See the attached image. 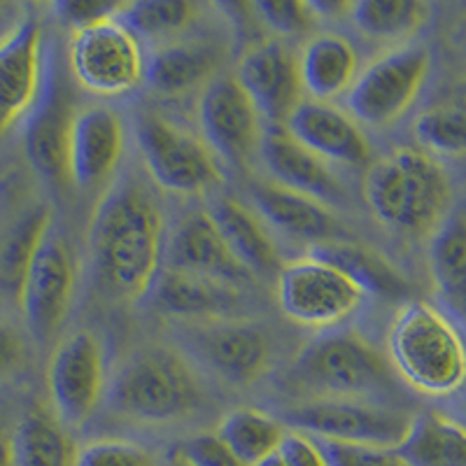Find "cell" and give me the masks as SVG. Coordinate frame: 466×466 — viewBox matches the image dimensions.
Wrapping results in <instances>:
<instances>
[{
  "mask_svg": "<svg viewBox=\"0 0 466 466\" xmlns=\"http://www.w3.org/2000/svg\"><path fill=\"white\" fill-rule=\"evenodd\" d=\"M166 219L159 201L136 175L112 180L94 208L89 249L96 278L127 301L149 297L166 257Z\"/></svg>",
  "mask_w": 466,
  "mask_h": 466,
  "instance_id": "1",
  "label": "cell"
},
{
  "mask_svg": "<svg viewBox=\"0 0 466 466\" xmlns=\"http://www.w3.org/2000/svg\"><path fill=\"white\" fill-rule=\"evenodd\" d=\"M364 201L390 231L424 236L451 218L452 182L436 157L401 145L369 166Z\"/></svg>",
  "mask_w": 466,
  "mask_h": 466,
  "instance_id": "2",
  "label": "cell"
},
{
  "mask_svg": "<svg viewBox=\"0 0 466 466\" xmlns=\"http://www.w3.org/2000/svg\"><path fill=\"white\" fill-rule=\"evenodd\" d=\"M394 373L410 390L448 399L466 387V334L455 319L427 301H408L387 331Z\"/></svg>",
  "mask_w": 466,
  "mask_h": 466,
  "instance_id": "3",
  "label": "cell"
},
{
  "mask_svg": "<svg viewBox=\"0 0 466 466\" xmlns=\"http://www.w3.org/2000/svg\"><path fill=\"white\" fill-rule=\"evenodd\" d=\"M110 406L138 424H173L203 406L197 369L168 345H145L122 361L110 382Z\"/></svg>",
  "mask_w": 466,
  "mask_h": 466,
  "instance_id": "4",
  "label": "cell"
},
{
  "mask_svg": "<svg viewBox=\"0 0 466 466\" xmlns=\"http://www.w3.org/2000/svg\"><path fill=\"white\" fill-rule=\"evenodd\" d=\"M291 380L318 399L366 401L385 394L392 378L382 355L360 334L319 336L299 352Z\"/></svg>",
  "mask_w": 466,
  "mask_h": 466,
  "instance_id": "5",
  "label": "cell"
},
{
  "mask_svg": "<svg viewBox=\"0 0 466 466\" xmlns=\"http://www.w3.org/2000/svg\"><path fill=\"white\" fill-rule=\"evenodd\" d=\"M136 143L149 177L170 194L203 197L224 185L222 164L210 145L161 112H140Z\"/></svg>",
  "mask_w": 466,
  "mask_h": 466,
  "instance_id": "6",
  "label": "cell"
},
{
  "mask_svg": "<svg viewBox=\"0 0 466 466\" xmlns=\"http://www.w3.org/2000/svg\"><path fill=\"white\" fill-rule=\"evenodd\" d=\"M369 294L339 266L308 252L278 273V306L303 329H336L360 313Z\"/></svg>",
  "mask_w": 466,
  "mask_h": 466,
  "instance_id": "7",
  "label": "cell"
},
{
  "mask_svg": "<svg viewBox=\"0 0 466 466\" xmlns=\"http://www.w3.org/2000/svg\"><path fill=\"white\" fill-rule=\"evenodd\" d=\"M70 68L82 89L101 98H122L147 82L143 43L116 15L73 31Z\"/></svg>",
  "mask_w": 466,
  "mask_h": 466,
  "instance_id": "8",
  "label": "cell"
},
{
  "mask_svg": "<svg viewBox=\"0 0 466 466\" xmlns=\"http://www.w3.org/2000/svg\"><path fill=\"white\" fill-rule=\"evenodd\" d=\"M431 54L422 45H399L376 56L348 91L350 116L373 128L392 127L415 106L430 80Z\"/></svg>",
  "mask_w": 466,
  "mask_h": 466,
  "instance_id": "9",
  "label": "cell"
},
{
  "mask_svg": "<svg viewBox=\"0 0 466 466\" xmlns=\"http://www.w3.org/2000/svg\"><path fill=\"white\" fill-rule=\"evenodd\" d=\"M408 415L392 408L350 399H313L285 410V424L322 441L371 445L394 451L410 427Z\"/></svg>",
  "mask_w": 466,
  "mask_h": 466,
  "instance_id": "10",
  "label": "cell"
},
{
  "mask_svg": "<svg viewBox=\"0 0 466 466\" xmlns=\"http://www.w3.org/2000/svg\"><path fill=\"white\" fill-rule=\"evenodd\" d=\"M49 397L56 418L80 427L98 410L107 390L106 350L91 331H75L54 350L47 369Z\"/></svg>",
  "mask_w": 466,
  "mask_h": 466,
  "instance_id": "11",
  "label": "cell"
},
{
  "mask_svg": "<svg viewBox=\"0 0 466 466\" xmlns=\"http://www.w3.org/2000/svg\"><path fill=\"white\" fill-rule=\"evenodd\" d=\"M197 119L201 138L228 164H245L261 147L264 119L236 75H219L201 91Z\"/></svg>",
  "mask_w": 466,
  "mask_h": 466,
  "instance_id": "12",
  "label": "cell"
},
{
  "mask_svg": "<svg viewBox=\"0 0 466 466\" xmlns=\"http://www.w3.org/2000/svg\"><path fill=\"white\" fill-rule=\"evenodd\" d=\"M75 280L77 273L68 243L56 233H49L16 299L33 339L47 343L61 329L73 303Z\"/></svg>",
  "mask_w": 466,
  "mask_h": 466,
  "instance_id": "13",
  "label": "cell"
},
{
  "mask_svg": "<svg viewBox=\"0 0 466 466\" xmlns=\"http://www.w3.org/2000/svg\"><path fill=\"white\" fill-rule=\"evenodd\" d=\"M191 350L215 376L231 385H252L270 369L273 348L264 329L240 319L206 322L189 334Z\"/></svg>",
  "mask_w": 466,
  "mask_h": 466,
  "instance_id": "14",
  "label": "cell"
},
{
  "mask_svg": "<svg viewBox=\"0 0 466 466\" xmlns=\"http://www.w3.org/2000/svg\"><path fill=\"white\" fill-rule=\"evenodd\" d=\"M236 80L268 127H285L303 101L299 56L278 40H266L248 49L240 58Z\"/></svg>",
  "mask_w": 466,
  "mask_h": 466,
  "instance_id": "15",
  "label": "cell"
},
{
  "mask_svg": "<svg viewBox=\"0 0 466 466\" xmlns=\"http://www.w3.org/2000/svg\"><path fill=\"white\" fill-rule=\"evenodd\" d=\"M43 86V26L28 16L0 37V138L37 106Z\"/></svg>",
  "mask_w": 466,
  "mask_h": 466,
  "instance_id": "16",
  "label": "cell"
},
{
  "mask_svg": "<svg viewBox=\"0 0 466 466\" xmlns=\"http://www.w3.org/2000/svg\"><path fill=\"white\" fill-rule=\"evenodd\" d=\"M127 149V124L107 106H86L73 115L68 138L70 185L80 189L106 185Z\"/></svg>",
  "mask_w": 466,
  "mask_h": 466,
  "instance_id": "17",
  "label": "cell"
},
{
  "mask_svg": "<svg viewBox=\"0 0 466 466\" xmlns=\"http://www.w3.org/2000/svg\"><path fill=\"white\" fill-rule=\"evenodd\" d=\"M168 270L208 278L224 285L240 287L252 278L248 268L233 257L218 222L210 212H191L170 233L166 245Z\"/></svg>",
  "mask_w": 466,
  "mask_h": 466,
  "instance_id": "18",
  "label": "cell"
},
{
  "mask_svg": "<svg viewBox=\"0 0 466 466\" xmlns=\"http://www.w3.org/2000/svg\"><path fill=\"white\" fill-rule=\"evenodd\" d=\"M291 138L318 154L319 159L340 166H366L371 161V143L350 112L331 103L303 98L285 124Z\"/></svg>",
  "mask_w": 466,
  "mask_h": 466,
  "instance_id": "19",
  "label": "cell"
},
{
  "mask_svg": "<svg viewBox=\"0 0 466 466\" xmlns=\"http://www.w3.org/2000/svg\"><path fill=\"white\" fill-rule=\"evenodd\" d=\"M261 161L273 182L331 206L343 203L348 191L331 166L318 154L299 145L285 127H266L261 138Z\"/></svg>",
  "mask_w": 466,
  "mask_h": 466,
  "instance_id": "20",
  "label": "cell"
},
{
  "mask_svg": "<svg viewBox=\"0 0 466 466\" xmlns=\"http://www.w3.org/2000/svg\"><path fill=\"white\" fill-rule=\"evenodd\" d=\"M224 47L210 37H173L147 56V82L159 96H182L218 80Z\"/></svg>",
  "mask_w": 466,
  "mask_h": 466,
  "instance_id": "21",
  "label": "cell"
},
{
  "mask_svg": "<svg viewBox=\"0 0 466 466\" xmlns=\"http://www.w3.org/2000/svg\"><path fill=\"white\" fill-rule=\"evenodd\" d=\"M70 115L61 91L49 80L45 98H40L33 110L24 133V147L33 170L54 189H64L70 185L68 173V138Z\"/></svg>",
  "mask_w": 466,
  "mask_h": 466,
  "instance_id": "22",
  "label": "cell"
},
{
  "mask_svg": "<svg viewBox=\"0 0 466 466\" xmlns=\"http://www.w3.org/2000/svg\"><path fill=\"white\" fill-rule=\"evenodd\" d=\"M252 201L264 222L273 224L287 236L313 240L315 245L339 240L343 228L324 203L291 191L276 182L252 187Z\"/></svg>",
  "mask_w": 466,
  "mask_h": 466,
  "instance_id": "23",
  "label": "cell"
},
{
  "mask_svg": "<svg viewBox=\"0 0 466 466\" xmlns=\"http://www.w3.org/2000/svg\"><path fill=\"white\" fill-rule=\"evenodd\" d=\"M299 75L303 91L313 101H331L348 94L360 75V54L340 33H318L308 37L299 54Z\"/></svg>",
  "mask_w": 466,
  "mask_h": 466,
  "instance_id": "24",
  "label": "cell"
},
{
  "mask_svg": "<svg viewBox=\"0 0 466 466\" xmlns=\"http://www.w3.org/2000/svg\"><path fill=\"white\" fill-rule=\"evenodd\" d=\"M154 303L161 313L185 319H206L219 322L231 319L240 308L238 287L224 285L208 278L166 270L154 287Z\"/></svg>",
  "mask_w": 466,
  "mask_h": 466,
  "instance_id": "25",
  "label": "cell"
},
{
  "mask_svg": "<svg viewBox=\"0 0 466 466\" xmlns=\"http://www.w3.org/2000/svg\"><path fill=\"white\" fill-rule=\"evenodd\" d=\"M212 219L218 222L233 257L252 276H273L282 270V257L276 240L270 238L264 219L238 198H222L212 206Z\"/></svg>",
  "mask_w": 466,
  "mask_h": 466,
  "instance_id": "26",
  "label": "cell"
},
{
  "mask_svg": "<svg viewBox=\"0 0 466 466\" xmlns=\"http://www.w3.org/2000/svg\"><path fill=\"white\" fill-rule=\"evenodd\" d=\"M394 452L406 466H466V427L448 415L427 410L410 420Z\"/></svg>",
  "mask_w": 466,
  "mask_h": 466,
  "instance_id": "27",
  "label": "cell"
},
{
  "mask_svg": "<svg viewBox=\"0 0 466 466\" xmlns=\"http://www.w3.org/2000/svg\"><path fill=\"white\" fill-rule=\"evenodd\" d=\"M310 252L327 259L329 264L339 266L369 297H401L408 291L406 278L385 257L376 255L364 245L339 238L313 245Z\"/></svg>",
  "mask_w": 466,
  "mask_h": 466,
  "instance_id": "28",
  "label": "cell"
},
{
  "mask_svg": "<svg viewBox=\"0 0 466 466\" xmlns=\"http://www.w3.org/2000/svg\"><path fill=\"white\" fill-rule=\"evenodd\" d=\"M10 439L15 466H75L77 460V448L64 422L43 408L28 410Z\"/></svg>",
  "mask_w": 466,
  "mask_h": 466,
  "instance_id": "29",
  "label": "cell"
},
{
  "mask_svg": "<svg viewBox=\"0 0 466 466\" xmlns=\"http://www.w3.org/2000/svg\"><path fill=\"white\" fill-rule=\"evenodd\" d=\"M430 273L439 297L466 318V215H451L431 233Z\"/></svg>",
  "mask_w": 466,
  "mask_h": 466,
  "instance_id": "30",
  "label": "cell"
},
{
  "mask_svg": "<svg viewBox=\"0 0 466 466\" xmlns=\"http://www.w3.org/2000/svg\"><path fill=\"white\" fill-rule=\"evenodd\" d=\"M348 19L369 40H406L431 19V5L422 0H360L350 3Z\"/></svg>",
  "mask_w": 466,
  "mask_h": 466,
  "instance_id": "31",
  "label": "cell"
},
{
  "mask_svg": "<svg viewBox=\"0 0 466 466\" xmlns=\"http://www.w3.org/2000/svg\"><path fill=\"white\" fill-rule=\"evenodd\" d=\"M215 434L245 466H255L280 451L287 430L280 420L270 418L257 408H238L219 422Z\"/></svg>",
  "mask_w": 466,
  "mask_h": 466,
  "instance_id": "32",
  "label": "cell"
},
{
  "mask_svg": "<svg viewBox=\"0 0 466 466\" xmlns=\"http://www.w3.org/2000/svg\"><path fill=\"white\" fill-rule=\"evenodd\" d=\"M49 227H52V212L47 206H37L28 210L7 233L0 249V287L10 297L19 299L28 268L52 233Z\"/></svg>",
  "mask_w": 466,
  "mask_h": 466,
  "instance_id": "33",
  "label": "cell"
},
{
  "mask_svg": "<svg viewBox=\"0 0 466 466\" xmlns=\"http://www.w3.org/2000/svg\"><path fill=\"white\" fill-rule=\"evenodd\" d=\"M198 7L187 0H138L122 3L116 16L140 40H157V45L180 37L194 24Z\"/></svg>",
  "mask_w": 466,
  "mask_h": 466,
  "instance_id": "34",
  "label": "cell"
},
{
  "mask_svg": "<svg viewBox=\"0 0 466 466\" xmlns=\"http://www.w3.org/2000/svg\"><path fill=\"white\" fill-rule=\"evenodd\" d=\"M413 138L431 157H466V96L420 112Z\"/></svg>",
  "mask_w": 466,
  "mask_h": 466,
  "instance_id": "35",
  "label": "cell"
},
{
  "mask_svg": "<svg viewBox=\"0 0 466 466\" xmlns=\"http://www.w3.org/2000/svg\"><path fill=\"white\" fill-rule=\"evenodd\" d=\"M257 19L280 37H297L308 33L319 22L310 3L303 0H259L249 5Z\"/></svg>",
  "mask_w": 466,
  "mask_h": 466,
  "instance_id": "36",
  "label": "cell"
},
{
  "mask_svg": "<svg viewBox=\"0 0 466 466\" xmlns=\"http://www.w3.org/2000/svg\"><path fill=\"white\" fill-rule=\"evenodd\" d=\"M75 466H161V460L133 441L98 439L77 448Z\"/></svg>",
  "mask_w": 466,
  "mask_h": 466,
  "instance_id": "37",
  "label": "cell"
},
{
  "mask_svg": "<svg viewBox=\"0 0 466 466\" xmlns=\"http://www.w3.org/2000/svg\"><path fill=\"white\" fill-rule=\"evenodd\" d=\"M331 466H406L401 457L390 448H371V445H348L322 441Z\"/></svg>",
  "mask_w": 466,
  "mask_h": 466,
  "instance_id": "38",
  "label": "cell"
},
{
  "mask_svg": "<svg viewBox=\"0 0 466 466\" xmlns=\"http://www.w3.org/2000/svg\"><path fill=\"white\" fill-rule=\"evenodd\" d=\"M191 466H245L218 434H198L177 448Z\"/></svg>",
  "mask_w": 466,
  "mask_h": 466,
  "instance_id": "39",
  "label": "cell"
},
{
  "mask_svg": "<svg viewBox=\"0 0 466 466\" xmlns=\"http://www.w3.org/2000/svg\"><path fill=\"white\" fill-rule=\"evenodd\" d=\"M119 7L122 3H106V0H61L54 5V15L77 31L107 16H115Z\"/></svg>",
  "mask_w": 466,
  "mask_h": 466,
  "instance_id": "40",
  "label": "cell"
},
{
  "mask_svg": "<svg viewBox=\"0 0 466 466\" xmlns=\"http://www.w3.org/2000/svg\"><path fill=\"white\" fill-rule=\"evenodd\" d=\"M278 452L287 466H331L324 445L318 443L310 434L297 430H287Z\"/></svg>",
  "mask_w": 466,
  "mask_h": 466,
  "instance_id": "41",
  "label": "cell"
},
{
  "mask_svg": "<svg viewBox=\"0 0 466 466\" xmlns=\"http://www.w3.org/2000/svg\"><path fill=\"white\" fill-rule=\"evenodd\" d=\"M24 361V343L15 329L0 322V376H10Z\"/></svg>",
  "mask_w": 466,
  "mask_h": 466,
  "instance_id": "42",
  "label": "cell"
},
{
  "mask_svg": "<svg viewBox=\"0 0 466 466\" xmlns=\"http://www.w3.org/2000/svg\"><path fill=\"white\" fill-rule=\"evenodd\" d=\"M0 466H15L12 439H7V436H0Z\"/></svg>",
  "mask_w": 466,
  "mask_h": 466,
  "instance_id": "43",
  "label": "cell"
},
{
  "mask_svg": "<svg viewBox=\"0 0 466 466\" xmlns=\"http://www.w3.org/2000/svg\"><path fill=\"white\" fill-rule=\"evenodd\" d=\"M161 466H191V464L180 455V452L175 451L173 455L166 457V460H161Z\"/></svg>",
  "mask_w": 466,
  "mask_h": 466,
  "instance_id": "44",
  "label": "cell"
},
{
  "mask_svg": "<svg viewBox=\"0 0 466 466\" xmlns=\"http://www.w3.org/2000/svg\"><path fill=\"white\" fill-rule=\"evenodd\" d=\"M255 466H287V464H285V460L280 457V452H276V455L266 457V460H261L259 464H255Z\"/></svg>",
  "mask_w": 466,
  "mask_h": 466,
  "instance_id": "45",
  "label": "cell"
},
{
  "mask_svg": "<svg viewBox=\"0 0 466 466\" xmlns=\"http://www.w3.org/2000/svg\"><path fill=\"white\" fill-rule=\"evenodd\" d=\"M461 47L466 52V19H464V26H461Z\"/></svg>",
  "mask_w": 466,
  "mask_h": 466,
  "instance_id": "46",
  "label": "cell"
},
{
  "mask_svg": "<svg viewBox=\"0 0 466 466\" xmlns=\"http://www.w3.org/2000/svg\"><path fill=\"white\" fill-rule=\"evenodd\" d=\"M460 89H461V96H466V80L461 82V86H460Z\"/></svg>",
  "mask_w": 466,
  "mask_h": 466,
  "instance_id": "47",
  "label": "cell"
}]
</instances>
